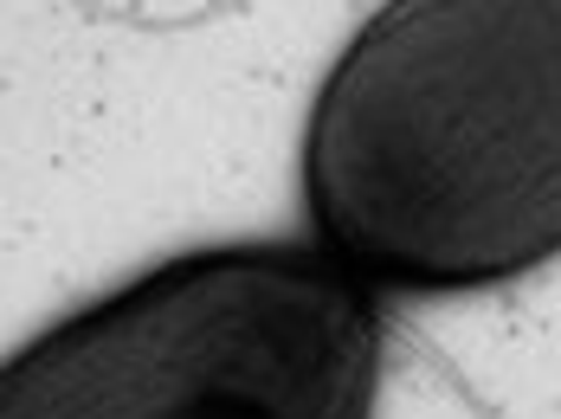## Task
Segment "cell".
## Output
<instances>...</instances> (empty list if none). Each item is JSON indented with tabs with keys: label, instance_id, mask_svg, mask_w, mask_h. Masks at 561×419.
<instances>
[{
	"label": "cell",
	"instance_id": "6da1fadb",
	"mask_svg": "<svg viewBox=\"0 0 561 419\" xmlns=\"http://www.w3.org/2000/svg\"><path fill=\"white\" fill-rule=\"evenodd\" d=\"M310 240L446 298L561 258V0H381L297 142Z\"/></svg>",
	"mask_w": 561,
	"mask_h": 419
},
{
	"label": "cell",
	"instance_id": "7a4b0ae2",
	"mask_svg": "<svg viewBox=\"0 0 561 419\" xmlns=\"http://www.w3.org/2000/svg\"><path fill=\"white\" fill-rule=\"evenodd\" d=\"M381 342L323 245L187 252L13 349L0 419H375Z\"/></svg>",
	"mask_w": 561,
	"mask_h": 419
}]
</instances>
